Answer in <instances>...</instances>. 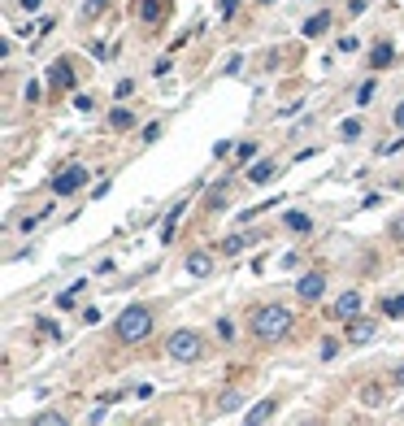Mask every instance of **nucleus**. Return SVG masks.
<instances>
[{
    "label": "nucleus",
    "mask_w": 404,
    "mask_h": 426,
    "mask_svg": "<svg viewBox=\"0 0 404 426\" xmlns=\"http://www.w3.org/2000/svg\"><path fill=\"white\" fill-rule=\"evenodd\" d=\"M252 335L274 344V339H287L291 335V309L283 305H261L257 313H252Z\"/></svg>",
    "instance_id": "f257e3e1"
},
{
    "label": "nucleus",
    "mask_w": 404,
    "mask_h": 426,
    "mask_svg": "<svg viewBox=\"0 0 404 426\" xmlns=\"http://www.w3.org/2000/svg\"><path fill=\"white\" fill-rule=\"evenodd\" d=\"M113 335H118L122 344H144L148 335H153V309H144V305L122 309V318H118Z\"/></svg>",
    "instance_id": "f03ea898"
},
{
    "label": "nucleus",
    "mask_w": 404,
    "mask_h": 426,
    "mask_svg": "<svg viewBox=\"0 0 404 426\" xmlns=\"http://www.w3.org/2000/svg\"><path fill=\"white\" fill-rule=\"evenodd\" d=\"M165 353H170V361H196L200 353H205V339H200L196 331H174L165 339Z\"/></svg>",
    "instance_id": "7ed1b4c3"
},
{
    "label": "nucleus",
    "mask_w": 404,
    "mask_h": 426,
    "mask_svg": "<svg viewBox=\"0 0 404 426\" xmlns=\"http://www.w3.org/2000/svg\"><path fill=\"white\" fill-rule=\"evenodd\" d=\"M83 183H87V170L83 165H70V170H61L57 179H53V192L57 196H70V192H79Z\"/></svg>",
    "instance_id": "20e7f679"
},
{
    "label": "nucleus",
    "mask_w": 404,
    "mask_h": 426,
    "mask_svg": "<svg viewBox=\"0 0 404 426\" xmlns=\"http://www.w3.org/2000/svg\"><path fill=\"white\" fill-rule=\"evenodd\" d=\"M296 296H300V300H309V305H313V300H322V296H326V274H322V270L305 274V279L296 283Z\"/></svg>",
    "instance_id": "39448f33"
},
{
    "label": "nucleus",
    "mask_w": 404,
    "mask_h": 426,
    "mask_svg": "<svg viewBox=\"0 0 404 426\" xmlns=\"http://www.w3.org/2000/svg\"><path fill=\"white\" fill-rule=\"evenodd\" d=\"M378 335V322H370V318H348V339L352 344H370Z\"/></svg>",
    "instance_id": "423d86ee"
},
{
    "label": "nucleus",
    "mask_w": 404,
    "mask_h": 426,
    "mask_svg": "<svg viewBox=\"0 0 404 426\" xmlns=\"http://www.w3.org/2000/svg\"><path fill=\"white\" fill-rule=\"evenodd\" d=\"M283 231H291V235H309V231H313V218L300 213V209H291V213H283Z\"/></svg>",
    "instance_id": "0eeeda50"
},
{
    "label": "nucleus",
    "mask_w": 404,
    "mask_h": 426,
    "mask_svg": "<svg viewBox=\"0 0 404 426\" xmlns=\"http://www.w3.org/2000/svg\"><path fill=\"white\" fill-rule=\"evenodd\" d=\"M335 313H339V318H357V313H361V296H357V292H343V296L335 300Z\"/></svg>",
    "instance_id": "6e6552de"
},
{
    "label": "nucleus",
    "mask_w": 404,
    "mask_h": 426,
    "mask_svg": "<svg viewBox=\"0 0 404 426\" xmlns=\"http://www.w3.org/2000/svg\"><path fill=\"white\" fill-rule=\"evenodd\" d=\"M326 31H331V13H313V18H305V35L309 39H317V35H326Z\"/></svg>",
    "instance_id": "1a4fd4ad"
},
{
    "label": "nucleus",
    "mask_w": 404,
    "mask_h": 426,
    "mask_svg": "<svg viewBox=\"0 0 404 426\" xmlns=\"http://www.w3.org/2000/svg\"><path fill=\"white\" fill-rule=\"evenodd\" d=\"M274 174H279V161H261V165H252V170H248V183H257V187H261V183L274 179Z\"/></svg>",
    "instance_id": "9d476101"
},
{
    "label": "nucleus",
    "mask_w": 404,
    "mask_h": 426,
    "mask_svg": "<svg viewBox=\"0 0 404 426\" xmlns=\"http://www.w3.org/2000/svg\"><path fill=\"white\" fill-rule=\"evenodd\" d=\"M187 270L196 274V279H205V274L213 270V257H209V253H191V257H187Z\"/></svg>",
    "instance_id": "9b49d317"
},
{
    "label": "nucleus",
    "mask_w": 404,
    "mask_h": 426,
    "mask_svg": "<svg viewBox=\"0 0 404 426\" xmlns=\"http://www.w3.org/2000/svg\"><path fill=\"white\" fill-rule=\"evenodd\" d=\"M165 13V0H139V22H157Z\"/></svg>",
    "instance_id": "f8f14e48"
},
{
    "label": "nucleus",
    "mask_w": 404,
    "mask_h": 426,
    "mask_svg": "<svg viewBox=\"0 0 404 426\" xmlns=\"http://www.w3.org/2000/svg\"><path fill=\"white\" fill-rule=\"evenodd\" d=\"M370 65H374V70L391 65V44H374V48H370Z\"/></svg>",
    "instance_id": "ddd939ff"
},
{
    "label": "nucleus",
    "mask_w": 404,
    "mask_h": 426,
    "mask_svg": "<svg viewBox=\"0 0 404 426\" xmlns=\"http://www.w3.org/2000/svg\"><path fill=\"white\" fill-rule=\"evenodd\" d=\"M274 413H279V400H261V405L248 413V422H270Z\"/></svg>",
    "instance_id": "4468645a"
},
{
    "label": "nucleus",
    "mask_w": 404,
    "mask_h": 426,
    "mask_svg": "<svg viewBox=\"0 0 404 426\" xmlns=\"http://www.w3.org/2000/svg\"><path fill=\"white\" fill-rule=\"evenodd\" d=\"M48 79H53L57 87H70V83H74V74H70V65H65V61H57V65H53V74H48Z\"/></svg>",
    "instance_id": "2eb2a0df"
},
{
    "label": "nucleus",
    "mask_w": 404,
    "mask_h": 426,
    "mask_svg": "<svg viewBox=\"0 0 404 426\" xmlns=\"http://www.w3.org/2000/svg\"><path fill=\"white\" fill-rule=\"evenodd\" d=\"M239 405H244V396H239V391H222V400H217V409H222V413H235Z\"/></svg>",
    "instance_id": "dca6fc26"
},
{
    "label": "nucleus",
    "mask_w": 404,
    "mask_h": 426,
    "mask_svg": "<svg viewBox=\"0 0 404 426\" xmlns=\"http://www.w3.org/2000/svg\"><path fill=\"white\" fill-rule=\"evenodd\" d=\"M383 318H404V296H387L383 300Z\"/></svg>",
    "instance_id": "f3484780"
},
{
    "label": "nucleus",
    "mask_w": 404,
    "mask_h": 426,
    "mask_svg": "<svg viewBox=\"0 0 404 426\" xmlns=\"http://www.w3.org/2000/svg\"><path fill=\"white\" fill-rule=\"evenodd\" d=\"M109 127H113V131H126V127H135V118L126 113V109H113V113H109Z\"/></svg>",
    "instance_id": "a211bd4d"
},
{
    "label": "nucleus",
    "mask_w": 404,
    "mask_h": 426,
    "mask_svg": "<svg viewBox=\"0 0 404 426\" xmlns=\"http://www.w3.org/2000/svg\"><path fill=\"white\" fill-rule=\"evenodd\" d=\"M339 139H348V144H352V139H361V118H348L343 127H339Z\"/></svg>",
    "instance_id": "6ab92c4d"
},
{
    "label": "nucleus",
    "mask_w": 404,
    "mask_h": 426,
    "mask_svg": "<svg viewBox=\"0 0 404 426\" xmlns=\"http://www.w3.org/2000/svg\"><path fill=\"white\" fill-rule=\"evenodd\" d=\"M83 292V283H70L61 296H57V309H74V296H79Z\"/></svg>",
    "instance_id": "aec40b11"
},
{
    "label": "nucleus",
    "mask_w": 404,
    "mask_h": 426,
    "mask_svg": "<svg viewBox=\"0 0 404 426\" xmlns=\"http://www.w3.org/2000/svg\"><path fill=\"white\" fill-rule=\"evenodd\" d=\"M217 339H222V344L235 339V322H231V318H217Z\"/></svg>",
    "instance_id": "412c9836"
},
{
    "label": "nucleus",
    "mask_w": 404,
    "mask_h": 426,
    "mask_svg": "<svg viewBox=\"0 0 404 426\" xmlns=\"http://www.w3.org/2000/svg\"><path fill=\"white\" fill-rule=\"evenodd\" d=\"M244 244H248V235H226L222 239V253H244Z\"/></svg>",
    "instance_id": "4be33fe9"
},
{
    "label": "nucleus",
    "mask_w": 404,
    "mask_h": 426,
    "mask_svg": "<svg viewBox=\"0 0 404 426\" xmlns=\"http://www.w3.org/2000/svg\"><path fill=\"white\" fill-rule=\"evenodd\" d=\"M65 418L61 413H53V409H44V413H35V426H61Z\"/></svg>",
    "instance_id": "5701e85b"
},
{
    "label": "nucleus",
    "mask_w": 404,
    "mask_h": 426,
    "mask_svg": "<svg viewBox=\"0 0 404 426\" xmlns=\"http://www.w3.org/2000/svg\"><path fill=\"white\" fill-rule=\"evenodd\" d=\"M374 92H378V87H374V79H365V83L357 87V105H370V100H374Z\"/></svg>",
    "instance_id": "b1692460"
},
{
    "label": "nucleus",
    "mask_w": 404,
    "mask_h": 426,
    "mask_svg": "<svg viewBox=\"0 0 404 426\" xmlns=\"http://www.w3.org/2000/svg\"><path fill=\"white\" fill-rule=\"evenodd\" d=\"M235 157H239V161H248V157H257V144H252V139H248V144H235Z\"/></svg>",
    "instance_id": "393cba45"
},
{
    "label": "nucleus",
    "mask_w": 404,
    "mask_h": 426,
    "mask_svg": "<svg viewBox=\"0 0 404 426\" xmlns=\"http://www.w3.org/2000/svg\"><path fill=\"white\" fill-rule=\"evenodd\" d=\"M131 92H135V83H131V79H122V83L113 87V96H118V100H126V96H131Z\"/></svg>",
    "instance_id": "a878e982"
},
{
    "label": "nucleus",
    "mask_w": 404,
    "mask_h": 426,
    "mask_svg": "<svg viewBox=\"0 0 404 426\" xmlns=\"http://www.w3.org/2000/svg\"><path fill=\"white\" fill-rule=\"evenodd\" d=\"M335 353H339V339H322V357H326V361H331Z\"/></svg>",
    "instance_id": "bb28decb"
},
{
    "label": "nucleus",
    "mask_w": 404,
    "mask_h": 426,
    "mask_svg": "<svg viewBox=\"0 0 404 426\" xmlns=\"http://www.w3.org/2000/svg\"><path fill=\"white\" fill-rule=\"evenodd\" d=\"M105 5H109V0H87V5H83V13H87V18H96V13L105 9Z\"/></svg>",
    "instance_id": "cd10ccee"
},
{
    "label": "nucleus",
    "mask_w": 404,
    "mask_h": 426,
    "mask_svg": "<svg viewBox=\"0 0 404 426\" xmlns=\"http://www.w3.org/2000/svg\"><path fill=\"white\" fill-rule=\"evenodd\" d=\"M39 96H44V83H35V79H31V83H27V100H31V105H35Z\"/></svg>",
    "instance_id": "c85d7f7f"
},
{
    "label": "nucleus",
    "mask_w": 404,
    "mask_h": 426,
    "mask_svg": "<svg viewBox=\"0 0 404 426\" xmlns=\"http://www.w3.org/2000/svg\"><path fill=\"white\" fill-rule=\"evenodd\" d=\"M235 5H239V0H217V13H222V18H231V13H235Z\"/></svg>",
    "instance_id": "c756f323"
},
{
    "label": "nucleus",
    "mask_w": 404,
    "mask_h": 426,
    "mask_svg": "<svg viewBox=\"0 0 404 426\" xmlns=\"http://www.w3.org/2000/svg\"><path fill=\"white\" fill-rule=\"evenodd\" d=\"M391 122H396V131L404 135V100H400V105H396V113H391Z\"/></svg>",
    "instance_id": "7c9ffc66"
},
{
    "label": "nucleus",
    "mask_w": 404,
    "mask_h": 426,
    "mask_svg": "<svg viewBox=\"0 0 404 426\" xmlns=\"http://www.w3.org/2000/svg\"><path fill=\"white\" fill-rule=\"evenodd\" d=\"M39 331H44V335H61V331H57V322H53V318H39Z\"/></svg>",
    "instance_id": "2f4dec72"
},
{
    "label": "nucleus",
    "mask_w": 404,
    "mask_h": 426,
    "mask_svg": "<svg viewBox=\"0 0 404 426\" xmlns=\"http://www.w3.org/2000/svg\"><path fill=\"white\" fill-rule=\"evenodd\" d=\"M357 48H361V44L352 39V35H343V39H339V53H357Z\"/></svg>",
    "instance_id": "473e14b6"
},
{
    "label": "nucleus",
    "mask_w": 404,
    "mask_h": 426,
    "mask_svg": "<svg viewBox=\"0 0 404 426\" xmlns=\"http://www.w3.org/2000/svg\"><path fill=\"white\" fill-rule=\"evenodd\" d=\"M391 235H396V239H404V218H396V227H391Z\"/></svg>",
    "instance_id": "72a5a7b5"
},
{
    "label": "nucleus",
    "mask_w": 404,
    "mask_h": 426,
    "mask_svg": "<svg viewBox=\"0 0 404 426\" xmlns=\"http://www.w3.org/2000/svg\"><path fill=\"white\" fill-rule=\"evenodd\" d=\"M22 9H31V13H35V9H39V0H22Z\"/></svg>",
    "instance_id": "f704fd0d"
},
{
    "label": "nucleus",
    "mask_w": 404,
    "mask_h": 426,
    "mask_svg": "<svg viewBox=\"0 0 404 426\" xmlns=\"http://www.w3.org/2000/svg\"><path fill=\"white\" fill-rule=\"evenodd\" d=\"M396 383H400V387H404V365H396Z\"/></svg>",
    "instance_id": "c9c22d12"
}]
</instances>
